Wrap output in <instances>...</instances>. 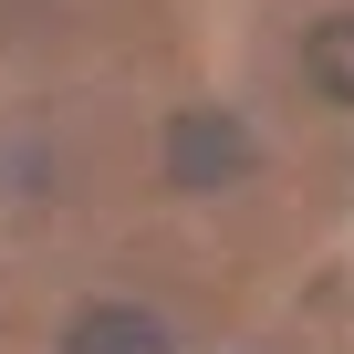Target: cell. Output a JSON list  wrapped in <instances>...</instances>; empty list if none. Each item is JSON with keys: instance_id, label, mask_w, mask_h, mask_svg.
<instances>
[{"instance_id": "obj_1", "label": "cell", "mask_w": 354, "mask_h": 354, "mask_svg": "<svg viewBox=\"0 0 354 354\" xmlns=\"http://www.w3.org/2000/svg\"><path fill=\"white\" fill-rule=\"evenodd\" d=\"M167 177H177V188H230V177H250V136H240V115H219V104L177 115V125H167Z\"/></svg>"}, {"instance_id": "obj_2", "label": "cell", "mask_w": 354, "mask_h": 354, "mask_svg": "<svg viewBox=\"0 0 354 354\" xmlns=\"http://www.w3.org/2000/svg\"><path fill=\"white\" fill-rule=\"evenodd\" d=\"M63 354H167V323L136 302H84L63 323Z\"/></svg>"}, {"instance_id": "obj_3", "label": "cell", "mask_w": 354, "mask_h": 354, "mask_svg": "<svg viewBox=\"0 0 354 354\" xmlns=\"http://www.w3.org/2000/svg\"><path fill=\"white\" fill-rule=\"evenodd\" d=\"M302 63H313V84H323L333 104H354V11H333V21H313V42H302Z\"/></svg>"}]
</instances>
